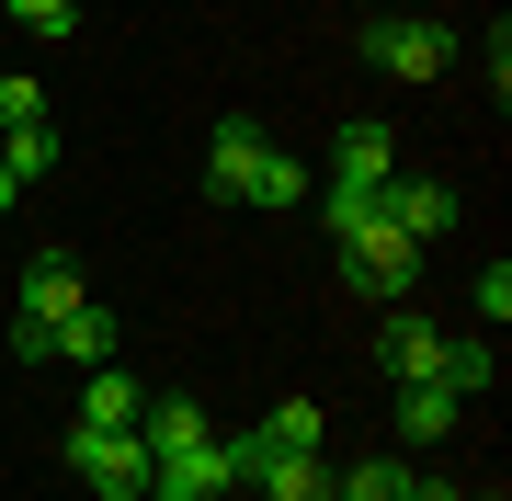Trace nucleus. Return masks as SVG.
I'll return each instance as SVG.
<instances>
[{
  "instance_id": "1",
  "label": "nucleus",
  "mask_w": 512,
  "mask_h": 501,
  "mask_svg": "<svg viewBox=\"0 0 512 501\" xmlns=\"http://www.w3.org/2000/svg\"><path fill=\"white\" fill-rule=\"evenodd\" d=\"M342 285H353V297H376V308H399L410 285H421V240L387 228V205H365V217L342 228Z\"/></svg>"
},
{
  "instance_id": "2",
  "label": "nucleus",
  "mask_w": 512,
  "mask_h": 501,
  "mask_svg": "<svg viewBox=\"0 0 512 501\" xmlns=\"http://www.w3.org/2000/svg\"><path fill=\"white\" fill-rule=\"evenodd\" d=\"M57 456H69V479L103 490V501H148V490H160V467H148L137 433H92V422H69V445H57Z\"/></svg>"
},
{
  "instance_id": "3",
  "label": "nucleus",
  "mask_w": 512,
  "mask_h": 501,
  "mask_svg": "<svg viewBox=\"0 0 512 501\" xmlns=\"http://www.w3.org/2000/svg\"><path fill=\"white\" fill-rule=\"evenodd\" d=\"M80 297H92L80 262H69V251H35V274H23V297H12V353H23V365H46V331H57Z\"/></svg>"
},
{
  "instance_id": "4",
  "label": "nucleus",
  "mask_w": 512,
  "mask_h": 501,
  "mask_svg": "<svg viewBox=\"0 0 512 501\" xmlns=\"http://www.w3.org/2000/svg\"><path fill=\"white\" fill-rule=\"evenodd\" d=\"M365 69H387V80H444V69H456V35H444L433 12H376V23H365Z\"/></svg>"
},
{
  "instance_id": "5",
  "label": "nucleus",
  "mask_w": 512,
  "mask_h": 501,
  "mask_svg": "<svg viewBox=\"0 0 512 501\" xmlns=\"http://www.w3.org/2000/svg\"><path fill=\"white\" fill-rule=\"evenodd\" d=\"M376 205H387V228H399V240H421V251H433V240H456V217H467L444 171H387Z\"/></svg>"
},
{
  "instance_id": "6",
  "label": "nucleus",
  "mask_w": 512,
  "mask_h": 501,
  "mask_svg": "<svg viewBox=\"0 0 512 501\" xmlns=\"http://www.w3.org/2000/svg\"><path fill=\"white\" fill-rule=\"evenodd\" d=\"M376 365H387V388H433L444 376V331L421 308H387V331H376Z\"/></svg>"
},
{
  "instance_id": "7",
  "label": "nucleus",
  "mask_w": 512,
  "mask_h": 501,
  "mask_svg": "<svg viewBox=\"0 0 512 501\" xmlns=\"http://www.w3.org/2000/svg\"><path fill=\"white\" fill-rule=\"evenodd\" d=\"M262 149H274V137H262L251 114H217V137H205V194L239 205V194H251V171H262Z\"/></svg>"
},
{
  "instance_id": "8",
  "label": "nucleus",
  "mask_w": 512,
  "mask_h": 501,
  "mask_svg": "<svg viewBox=\"0 0 512 501\" xmlns=\"http://www.w3.org/2000/svg\"><path fill=\"white\" fill-rule=\"evenodd\" d=\"M387 171H399V137H387L376 114H353V126L330 137V183H342V194H376Z\"/></svg>"
},
{
  "instance_id": "9",
  "label": "nucleus",
  "mask_w": 512,
  "mask_h": 501,
  "mask_svg": "<svg viewBox=\"0 0 512 501\" xmlns=\"http://www.w3.org/2000/svg\"><path fill=\"white\" fill-rule=\"evenodd\" d=\"M46 353H57V365H126V319H114L103 297H80V308L46 331Z\"/></svg>"
},
{
  "instance_id": "10",
  "label": "nucleus",
  "mask_w": 512,
  "mask_h": 501,
  "mask_svg": "<svg viewBox=\"0 0 512 501\" xmlns=\"http://www.w3.org/2000/svg\"><path fill=\"white\" fill-rule=\"evenodd\" d=\"M160 490H171V501H228V490H239V456H228V433H205L194 456H171V467H160Z\"/></svg>"
},
{
  "instance_id": "11",
  "label": "nucleus",
  "mask_w": 512,
  "mask_h": 501,
  "mask_svg": "<svg viewBox=\"0 0 512 501\" xmlns=\"http://www.w3.org/2000/svg\"><path fill=\"white\" fill-rule=\"evenodd\" d=\"M80 422H92V433H137V422H148V388H137L126 365H92V388H80Z\"/></svg>"
},
{
  "instance_id": "12",
  "label": "nucleus",
  "mask_w": 512,
  "mask_h": 501,
  "mask_svg": "<svg viewBox=\"0 0 512 501\" xmlns=\"http://www.w3.org/2000/svg\"><path fill=\"white\" fill-rule=\"evenodd\" d=\"M239 490H251V501H330V467H319V445L308 456H251Z\"/></svg>"
},
{
  "instance_id": "13",
  "label": "nucleus",
  "mask_w": 512,
  "mask_h": 501,
  "mask_svg": "<svg viewBox=\"0 0 512 501\" xmlns=\"http://www.w3.org/2000/svg\"><path fill=\"white\" fill-rule=\"evenodd\" d=\"M205 433H217V422H205L194 399H148V422H137V445H148V467H171V456H194Z\"/></svg>"
},
{
  "instance_id": "14",
  "label": "nucleus",
  "mask_w": 512,
  "mask_h": 501,
  "mask_svg": "<svg viewBox=\"0 0 512 501\" xmlns=\"http://www.w3.org/2000/svg\"><path fill=\"white\" fill-rule=\"evenodd\" d=\"M456 422H467V399L444 388V376H433V388H399V433H410V445H444Z\"/></svg>"
},
{
  "instance_id": "15",
  "label": "nucleus",
  "mask_w": 512,
  "mask_h": 501,
  "mask_svg": "<svg viewBox=\"0 0 512 501\" xmlns=\"http://www.w3.org/2000/svg\"><path fill=\"white\" fill-rule=\"evenodd\" d=\"M239 205H262V217H296V205H308V160L262 149V171H251V194H239Z\"/></svg>"
},
{
  "instance_id": "16",
  "label": "nucleus",
  "mask_w": 512,
  "mask_h": 501,
  "mask_svg": "<svg viewBox=\"0 0 512 501\" xmlns=\"http://www.w3.org/2000/svg\"><path fill=\"white\" fill-rule=\"evenodd\" d=\"M330 501H410V467L399 456H353L342 479H330Z\"/></svg>"
},
{
  "instance_id": "17",
  "label": "nucleus",
  "mask_w": 512,
  "mask_h": 501,
  "mask_svg": "<svg viewBox=\"0 0 512 501\" xmlns=\"http://www.w3.org/2000/svg\"><path fill=\"white\" fill-rule=\"evenodd\" d=\"M0 171H12V183H46L57 171V126H12L0 137Z\"/></svg>"
},
{
  "instance_id": "18",
  "label": "nucleus",
  "mask_w": 512,
  "mask_h": 501,
  "mask_svg": "<svg viewBox=\"0 0 512 501\" xmlns=\"http://www.w3.org/2000/svg\"><path fill=\"white\" fill-rule=\"evenodd\" d=\"M12 23H35V46H69L80 35V0H0Z\"/></svg>"
},
{
  "instance_id": "19",
  "label": "nucleus",
  "mask_w": 512,
  "mask_h": 501,
  "mask_svg": "<svg viewBox=\"0 0 512 501\" xmlns=\"http://www.w3.org/2000/svg\"><path fill=\"white\" fill-rule=\"evenodd\" d=\"M490 376H501V353H490V342H444V388H456V399H478Z\"/></svg>"
},
{
  "instance_id": "20",
  "label": "nucleus",
  "mask_w": 512,
  "mask_h": 501,
  "mask_svg": "<svg viewBox=\"0 0 512 501\" xmlns=\"http://www.w3.org/2000/svg\"><path fill=\"white\" fill-rule=\"evenodd\" d=\"M12 126H46V92H35V69H0V137Z\"/></svg>"
},
{
  "instance_id": "21",
  "label": "nucleus",
  "mask_w": 512,
  "mask_h": 501,
  "mask_svg": "<svg viewBox=\"0 0 512 501\" xmlns=\"http://www.w3.org/2000/svg\"><path fill=\"white\" fill-rule=\"evenodd\" d=\"M478 319H490V331L512 319V262H478Z\"/></svg>"
},
{
  "instance_id": "22",
  "label": "nucleus",
  "mask_w": 512,
  "mask_h": 501,
  "mask_svg": "<svg viewBox=\"0 0 512 501\" xmlns=\"http://www.w3.org/2000/svg\"><path fill=\"white\" fill-rule=\"evenodd\" d=\"M410 501H467V490L456 479H410Z\"/></svg>"
},
{
  "instance_id": "23",
  "label": "nucleus",
  "mask_w": 512,
  "mask_h": 501,
  "mask_svg": "<svg viewBox=\"0 0 512 501\" xmlns=\"http://www.w3.org/2000/svg\"><path fill=\"white\" fill-rule=\"evenodd\" d=\"M12 194H23V183H12V171H0V217H12Z\"/></svg>"
},
{
  "instance_id": "24",
  "label": "nucleus",
  "mask_w": 512,
  "mask_h": 501,
  "mask_svg": "<svg viewBox=\"0 0 512 501\" xmlns=\"http://www.w3.org/2000/svg\"><path fill=\"white\" fill-rule=\"evenodd\" d=\"M467 501H512V490H467Z\"/></svg>"
},
{
  "instance_id": "25",
  "label": "nucleus",
  "mask_w": 512,
  "mask_h": 501,
  "mask_svg": "<svg viewBox=\"0 0 512 501\" xmlns=\"http://www.w3.org/2000/svg\"><path fill=\"white\" fill-rule=\"evenodd\" d=\"M353 12H376V0H353Z\"/></svg>"
},
{
  "instance_id": "26",
  "label": "nucleus",
  "mask_w": 512,
  "mask_h": 501,
  "mask_svg": "<svg viewBox=\"0 0 512 501\" xmlns=\"http://www.w3.org/2000/svg\"><path fill=\"white\" fill-rule=\"evenodd\" d=\"M148 501H171V490H148Z\"/></svg>"
}]
</instances>
